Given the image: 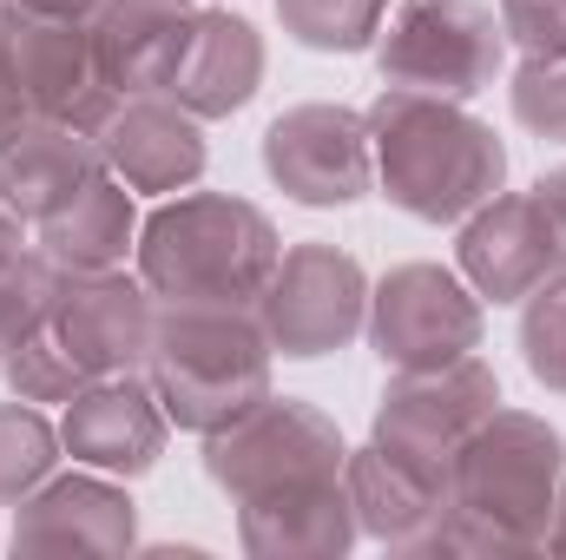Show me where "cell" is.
<instances>
[{
    "mask_svg": "<svg viewBox=\"0 0 566 560\" xmlns=\"http://www.w3.org/2000/svg\"><path fill=\"white\" fill-rule=\"evenodd\" d=\"M434 554H541L566 508V435L534 409H494L454 455Z\"/></svg>",
    "mask_w": 566,
    "mask_h": 560,
    "instance_id": "6da1fadb",
    "label": "cell"
},
{
    "mask_svg": "<svg viewBox=\"0 0 566 560\" xmlns=\"http://www.w3.org/2000/svg\"><path fill=\"white\" fill-rule=\"evenodd\" d=\"M283 258L271 211L238 191H171L139 218L133 271L158 303L185 310H258Z\"/></svg>",
    "mask_w": 566,
    "mask_h": 560,
    "instance_id": "7a4b0ae2",
    "label": "cell"
},
{
    "mask_svg": "<svg viewBox=\"0 0 566 560\" xmlns=\"http://www.w3.org/2000/svg\"><path fill=\"white\" fill-rule=\"evenodd\" d=\"M363 113H369V152H376V191L396 211L422 225H461L474 205L507 191V145L461 100L382 86Z\"/></svg>",
    "mask_w": 566,
    "mask_h": 560,
    "instance_id": "3957f363",
    "label": "cell"
},
{
    "mask_svg": "<svg viewBox=\"0 0 566 560\" xmlns=\"http://www.w3.org/2000/svg\"><path fill=\"white\" fill-rule=\"evenodd\" d=\"M271 370L277 350L258 323V310H185V303H158V330H151V356L145 376L165 403L171 428L185 435H211L244 409H258L271 396Z\"/></svg>",
    "mask_w": 566,
    "mask_h": 560,
    "instance_id": "277c9868",
    "label": "cell"
},
{
    "mask_svg": "<svg viewBox=\"0 0 566 560\" xmlns=\"http://www.w3.org/2000/svg\"><path fill=\"white\" fill-rule=\"evenodd\" d=\"M369 53H376L382 86L461 100V106L481 100L507 73L501 13L481 0H396Z\"/></svg>",
    "mask_w": 566,
    "mask_h": 560,
    "instance_id": "5b68a950",
    "label": "cell"
},
{
    "mask_svg": "<svg viewBox=\"0 0 566 560\" xmlns=\"http://www.w3.org/2000/svg\"><path fill=\"white\" fill-rule=\"evenodd\" d=\"M343 462H349V442L336 416H323L303 396H277V390L258 409L205 435V475L218 495H231V508L296 488V481H329L343 475Z\"/></svg>",
    "mask_w": 566,
    "mask_h": 560,
    "instance_id": "8992f818",
    "label": "cell"
},
{
    "mask_svg": "<svg viewBox=\"0 0 566 560\" xmlns=\"http://www.w3.org/2000/svg\"><path fill=\"white\" fill-rule=\"evenodd\" d=\"M369 350L382 370H434L488 336V303L448 265H389L369 278Z\"/></svg>",
    "mask_w": 566,
    "mask_h": 560,
    "instance_id": "52a82bcc",
    "label": "cell"
},
{
    "mask_svg": "<svg viewBox=\"0 0 566 560\" xmlns=\"http://www.w3.org/2000/svg\"><path fill=\"white\" fill-rule=\"evenodd\" d=\"M258 323L271 336V350L290 363H316L336 356L363 336L369 323V271L336 251V245H283L277 271L258 297Z\"/></svg>",
    "mask_w": 566,
    "mask_h": 560,
    "instance_id": "ba28073f",
    "label": "cell"
},
{
    "mask_svg": "<svg viewBox=\"0 0 566 560\" xmlns=\"http://www.w3.org/2000/svg\"><path fill=\"white\" fill-rule=\"evenodd\" d=\"M501 409V376L481 350L434 363V370H389L382 396H376V428L369 442H382L389 455H409L422 468L454 475L461 442Z\"/></svg>",
    "mask_w": 566,
    "mask_h": 560,
    "instance_id": "9c48e42d",
    "label": "cell"
},
{
    "mask_svg": "<svg viewBox=\"0 0 566 560\" xmlns=\"http://www.w3.org/2000/svg\"><path fill=\"white\" fill-rule=\"evenodd\" d=\"M0 53L20 80V100L33 120H60V126H80L99 139L106 120L119 113V93L99 73L86 20H60V13H33V7L0 0Z\"/></svg>",
    "mask_w": 566,
    "mask_h": 560,
    "instance_id": "30bf717a",
    "label": "cell"
},
{
    "mask_svg": "<svg viewBox=\"0 0 566 560\" xmlns=\"http://www.w3.org/2000/svg\"><path fill=\"white\" fill-rule=\"evenodd\" d=\"M264 178L277 185L290 205L310 211H343L376 191V152H369V113L343 100H303L283 106L264 126Z\"/></svg>",
    "mask_w": 566,
    "mask_h": 560,
    "instance_id": "8fae6325",
    "label": "cell"
},
{
    "mask_svg": "<svg viewBox=\"0 0 566 560\" xmlns=\"http://www.w3.org/2000/svg\"><path fill=\"white\" fill-rule=\"evenodd\" d=\"M139 548V501L119 475L99 468H53L13 508V554H133Z\"/></svg>",
    "mask_w": 566,
    "mask_h": 560,
    "instance_id": "7c38bea8",
    "label": "cell"
},
{
    "mask_svg": "<svg viewBox=\"0 0 566 560\" xmlns=\"http://www.w3.org/2000/svg\"><path fill=\"white\" fill-rule=\"evenodd\" d=\"M454 271L494 310H521V297H534L554 271H566L534 191H494L488 205H474L454 225Z\"/></svg>",
    "mask_w": 566,
    "mask_h": 560,
    "instance_id": "4fadbf2b",
    "label": "cell"
},
{
    "mask_svg": "<svg viewBox=\"0 0 566 560\" xmlns=\"http://www.w3.org/2000/svg\"><path fill=\"white\" fill-rule=\"evenodd\" d=\"M171 442V416L151 390L145 370H119V376H93L66 409H60V448L66 462L80 468H99V475H119V481H139L158 468Z\"/></svg>",
    "mask_w": 566,
    "mask_h": 560,
    "instance_id": "5bb4252c",
    "label": "cell"
},
{
    "mask_svg": "<svg viewBox=\"0 0 566 560\" xmlns=\"http://www.w3.org/2000/svg\"><path fill=\"white\" fill-rule=\"evenodd\" d=\"M53 330L66 336V350L80 356L86 376H119L145 370L151 356V330H158V297L145 290L139 271H60L53 297Z\"/></svg>",
    "mask_w": 566,
    "mask_h": 560,
    "instance_id": "9a60e30c",
    "label": "cell"
},
{
    "mask_svg": "<svg viewBox=\"0 0 566 560\" xmlns=\"http://www.w3.org/2000/svg\"><path fill=\"white\" fill-rule=\"evenodd\" d=\"M343 488H349L356 528L369 541H382L396 554H434V535H441L448 501H454V481L441 468L389 455L382 442H363L343 462Z\"/></svg>",
    "mask_w": 566,
    "mask_h": 560,
    "instance_id": "2e32d148",
    "label": "cell"
},
{
    "mask_svg": "<svg viewBox=\"0 0 566 560\" xmlns=\"http://www.w3.org/2000/svg\"><path fill=\"white\" fill-rule=\"evenodd\" d=\"M99 152H106V172L126 178L139 198L191 191L205 178V165H211L205 120L185 113L171 93H133V100H119V113L99 133Z\"/></svg>",
    "mask_w": 566,
    "mask_h": 560,
    "instance_id": "e0dca14e",
    "label": "cell"
},
{
    "mask_svg": "<svg viewBox=\"0 0 566 560\" xmlns=\"http://www.w3.org/2000/svg\"><path fill=\"white\" fill-rule=\"evenodd\" d=\"M264 66H271V53H264L258 20L218 0V7H198V27H191L185 60H178L165 93L211 126V120H231V113H244L258 100Z\"/></svg>",
    "mask_w": 566,
    "mask_h": 560,
    "instance_id": "ac0fdd59",
    "label": "cell"
},
{
    "mask_svg": "<svg viewBox=\"0 0 566 560\" xmlns=\"http://www.w3.org/2000/svg\"><path fill=\"white\" fill-rule=\"evenodd\" d=\"M86 27H93L99 73L113 80L119 100L165 93L185 60L191 27H198V0H99V13Z\"/></svg>",
    "mask_w": 566,
    "mask_h": 560,
    "instance_id": "d6986e66",
    "label": "cell"
},
{
    "mask_svg": "<svg viewBox=\"0 0 566 560\" xmlns=\"http://www.w3.org/2000/svg\"><path fill=\"white\" fill-rule=\"evenodd\" d=\"M238 541L258 560H336L363 541V528L343 475H329V481H296L277 495L238 501Z\"/></svg>",
    "mask_w": 566,
    "mask_h": 560,
    "instance_id": "ffe728a7",
    "label": "cell"
},
{
    "mask_svg": "<svg viewBox=\"0 0 566 560\" xmlns=\"http://www.w3.org/2000/svg\"><path fill=\"white\" fill-rule=\"evenodd\" d=\"M99 172H106V152H99L93 133L60 126V120H27L13 139L0 145V205L33 231L73 191H86Z\"/></svg>",
    "mask_w": 566,
    "mask_h": 560,
    "instance_id": "44dd1931",
    "label": "cell"
},
{
    "mask_svg": "<svg viewBox=\"0 0 566 560\" xmlns=\"http://www.w3.org/2000/svg\"><path fill=\"white\" fill-rule=\"evenodd\" d=\"M33 245L73 278V271H119L139 251V191L113 172H99L86 191H73L46 225H33Z\"/></svg>",
    "mask_w": 566,
    "mask_h": 560,
    "instance_id": "7402d4cb",
    "label": "cell"
},
{
    "mask_svg": "<svg viewBox=\"0 0 566 560\" xmlns=\"http://www.w3.org/2000/svg\"><path fill=\"white\" fill-rule=\"evenodd\" d=\"M0 383H7V396H20V403H40V409L60 403V409H66L93 376L80 370V356L66 350V336L53 330V310H46L20 343L0 356Z\"/></svg>",
    "mask_w": 566,
    "mask_h": 560,
    "instance_id": "603a6c76",
    "label": "cell"
},
{
    "mask_svg": "<svg viewBox=\"0 0 566 560\" xmlns=\"http://www.w3.org/2000/svg\"><path fill=\"white\" fill-rule=\"evenodd\" d=\"M66 462L60 448V422L40 403H0V508H20L53 468Z\"/></svg>",
    "mask_w": 566,
    "mask_h": 560,
    "instance_id": "cb8c5ba5",
    "label": "cell"
},
{
    "mask_svg": "<svg viewBox=\"0 0 566 560\" xmlns=\"http://www.w3.org/2000/svg\"><path fill=\"white\" fill-rule=\"evenodd\" d=\"M396 0H277L283 33L310 53H369Z\"/></svg>",
    "mask_w": 566,
    "mask_h": 560,
    "instance_id": "d4e9b609",
    "label": "cell"
},
{
    "mask_svg": "<svg viewBox=\"0 0 566 560\" xmlns=\"http://www.w3.org/2000/svg\"><path fill=\"white\" fill-rule=\"evenodd\" d=\"M521 363L547 396H566V271L521 297Z\"/></svg>",
    "mask_w": 566,
    "mask_h": 560,
    "instance_id": "484cf974",
    "label": "cell"
},
{
    "mask_svg": "<svg viewBox=\"0 0 566 560\" xmlns=\"http://www.w3.org/2000/svg\"><path fill=\"white\" fill-rule=\"evenodd\" d=\"M507 106L514 126H527L534 139L566 145V53H521L507 73Z\"/></svg>",
    "mask_w": 566,
    "mask_h": 560,
    "instance_id": "4316f807",
    "label": "cell"
},
{
    "mask_svg": "<svg viewBox=\"0 0 566 560\" xmlns=\"http://www.w3.org/2000/svg\"><path fill=\"white\" fill-rule=\"evenodd\" d=\"M53 297H60V265H53L40 245L0 258V356L53 310Z\"/></svg>",
    "mask_w": 566,
    "mask_h": 560,
    "instance_id": "83f0119b",
    "label": "cell"
},
{
    "mask_svg": "<svg viewBox=\"0 0 566 560\" xmlns=\"http://www.w3.org/2000/svg\"><path fill=\"white\" fill-rule=\"evenodd\" d=\"M501 33L514 53H566V0H501Z\"/></svg>",
    "mask_w": 566,
    "mask_h": 560,
    "instance_id": "f1b7e54d",
    "label": "cell"
},
{
    "mask_svg": "<svg viewBox=\"0 0 566 560\" xmlns=\"http://www.w3.org/2000/svg\"><path fill=\"white\" fill-rule=\"evenodd\" d=\"M534 205H541V218H547V231H554V245H560V258H566V165L534 178Z\"/></svg>",
    "mask_w": 566,
    "mask_h": 560,
    "instance_id": "f546056e",
    "label": "cell"
},
{
    "mask_svg": "<svg viewBox=\"0 0 566 560\" xmlns=\"http://www.w3.org/2000/svg\"><path fill=\"white\" fill-rule=\"evenodd\" d=\"M27 120H33V113H27V100H20V80H13V66H7V53H0V145L13 139Z\"/></svg>",
    "mask_w": 566,
    "mask_h": 560,
    "instance_id": "4dcf8cb0",
    "label": "cell"
},
{
    "mask_svg": "<svg viewBox=\"0 0 566 560\" xmlns=\"http://www.w3.org/2000/svg\"><path fill=\"white\" fill-rule=\"evenodd\" d=\"M13 7H33V13H60V20H93L99 0H13Z\"/></svg>",
    "mask_w": 566,
    "mask_h": 560,
    "instance_id": "1f68e13d",
    "label": "cell"
},
{
    "mask_svg": "<svg viewBox=\"0 0 566 560\" xmlns=\"http://www.w3.org/2000/svg\"><path fill=\"white\" fill-rule=\"evenodd\" d=\"M13 251H27V225L0 205V258H13Z\"/></svg>",
    "mask_w": 566,
    "mask_h": 560,
    "instance_id": "d6a6232c",
    "label": "cell"
},
{
    "mask_svg": "<svg viewBox=\"0 0 566 560\" xmlns=\"http://www.w3.org/2000/svg\"><path fill=\"white\" fill-rule=\"evenodd\" d=\"M547 554H566V508H560V521H554V535H547Z\"/></svg>",
    "mask_w": 566,
    "mask_h": 560,
    "instance_id": "836d02e7",
    "label": "cell"
}]
</instances>
